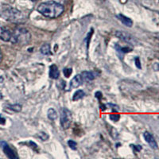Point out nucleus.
Masks as SVG:
<instances>
[{
    "label": "nucleus",
    "instance_id": "nucleus-27",
    "mask_svg": "<svg viewBox=\"0 0 159 159\" xmlns=\"http://www.w3.org/2000/svg\"><path fill=\"white\" fill-rule=\"evenodd\" d=\"M32 1H35V0H32Z\"/></svg>",
    "mask_w": 159,
    "mask_h": 159
},
{
    "label": "nucleus",
    "instance_id": "nucleus-7",
    "mask_svg": "<svg viewBox=\"0 0 159 159\" xmlns=\"http://www.w3.org/2000/svg\"><path fill=\"white\" fill-rule=\"evenodd\" d=\"M12 37V33L5 27L0 26V39L4 41H10Z\"/></svg>",
    "mask_w": 159,
    "mask_h": 159
},
{
    "label": "nucleus",
    "instance_id": "nucleus-26",
    "mask_svg": "<svg viewBox=\"0 0 159 159\" xmlns=\"http://www.w3.org/2000/svg\"><path fill=\"white\" fill-rule=\"evenodd\" d=\"M2 60H3V53H2V51L0 49V63L2 61Z\"/></svg>",
    "mask_w": 159,
    "mask_h": 159
},
{
    "label": "nucleus",
    "instance_id": "nucleus-23",
    "mask_svg": "<svg viewBox=\"0 0 159 159\" xmlns=\"http://www.w3.org/2000/svg\"><path fill=\"white\" fill-rule=\"evenodd\" d=\"M135 64H136V66H137L138 68H141V62H140V59L138 58V57H136L135 58Z\"/></svg>",
    "mask_w": 159,
    "mask_h": 159
},
{
    "label": "nucleus",
    "instance_id": "nucleus-16",
    "mask_svg": "<svg viewBox=\"0 0 159 159\" xmlns=\"http://www.w3.org/2000/svg\"><path fill=\"white\" fill-rule=\"evenodd\" d=\"M116 49L118 52H121V53H129L132 50V49H130L129 47H121V46L116 45Z\"/></svg>",
    "mask_w": 159,
    "mask_h": 159
},
{
    "label": "nucleus",
    "instance_id": "nucleus-10",
    "mask_svg": "<svg viewBox=\"0 0 159 159\" xmlns=\"http://www.w3.org/2000/svg\"><path fill=\"white\" fill-rule=\"evenodd\" d=\"M116 18L119 19V21L124 24L125 26H127V27H131L133 26V21L131 19L128 18V17L125 16L123 14H117L116 15Z\"/></svg>",
    "mask_w": 159,
    "mask_h": 159
},
{
    "label": "nucleus",
    "instance_id": "nucleus-4",
    "mask_svg": "<svg viewBox=\"0 0 159 159\" xmlns=\"http://www.w3.org/2000/svg\"><path fill=\"white\" fill-rule=\"evenodd\" d=\"M73 116L71 111L67 108H63L61 111V125L63 129H68L72 123Z\"/></svg>",
    "mask_w": 159,
    "mask_h": 159
},
{
    "label": "nucleus",
    "instance_id": "nucleus-22",
    "mask_svg": "<svg viewBox=\"0 0 159 159\" xmlns=\"http://www.w3.org/2000/svg\"><path fill=\"white\" fill-rule=\"evenodd\" d=\"M39 137H40L41 139H42L43 141L47 140L48 138H49V136L47 135V134H46L45 132H41L39 134Z\"/></svg>",
    "mask_w": 159,
    "mask_h": 159
},
{
    "label": "nucleus",
    "instance_id": "nucleus-9",
    "mask_svg": "<svg viewBox=\"0 0 159 159\" xmlns=\"http://www.w3.org/2000/svg\"><path fill=\"white\" fill-rule=\"evenodd\" d=\"M49 77L53 80H57L60 76V72L57 65H50L49 70Z\"/></svg>",
    "mask_w": 159,
    "mask_h": 159
},
{
    "label": "nucleus",
    "instance_id": "nucleus-24",
    "mask_svg": "<svg viewBox=\"0 0 159 159\" xmlns=\"http://www.w3.org/2000/svg\"><path fill=\"white\" fill-rule=\"evenodd\" d=\"M130 146H131V147H132V148L134 149L135 151H138H138H140L141 150H142V146H135V145H130Z\"/></svg>",
    "mask_w": 159,
    "mask_h": 159
},
{
    "label": "nucleus",
    "instance_id": "nucleus-13",
    "mask_svg": "<svg viewBox=\"0 0 159 159\" xmlns=\"http://www.w3.org/2000/svg\"><path fill=\"white\" fill-rule=\"evenodd\" d=\"M41 53L44 55H50L51 54V48L49 44H44L40 49Z\"/></svg>",
    "mask_w": 159,
    "mask_h": 159
},
{
    "label": "nucleus",
    "instance_id": "nucleus-5",
    "mask_svg": "<svg viewBox=\"0 0 159 159\" xmlns=\"http://www.w3.org/2000/svg\"><path fill=\"white\" fill-rule=\"evenodd\" d=\"M0 144H1V147L3 149V152L5 153L6 155L9 158L11 159L18 158V156H17V154H15V152L11 148V146H9L8 144L6 143V142H1Z\"/></svg>",
    "mask_w": 159,
    "mask_h": 159
},
{
    "label": "nucleus",
    "instance_id": "nucleus-19",
    "mask_svg": "<svg viewBox=\"0 0 159 159\" xmlns=\"http://www.w3.org/2000/svg\"><path fill=\"white\" fill-rule=\"evenodd\" d=\"M107 106H108V107H110V108H111V111H112L113 112H117V111H119V106L116 105V104L108 103V104H107Z\"/></svg>",
    "mask_w": 159,
    "mask_h": 159
},
{
    "label": "nucleus",
    "instance_id": "nucleus-21",
    "mask_svg": "<svg viewBox=\"0 0 159 159\" xmlns=\"http://www.w3.org/2000/svg\"><path fill=\"white\" fill-rule=\"evenodd\" d=\"M110 119L112 121L117 122L119 121V119H120V116L118 115V114H112V115H110Z\"/></svg>",
    "mask_w": 159,
    "mask_h": 159
},
{
    "label": "nucleus",
    "instance_id": "nucleus-8",
    "mask_svg": "<svg viewBox=\"0 0 159 159\" xmlns=\"http://www.w3.org/2000/svg\"><path fill=\"white\" fill-rule=\"evenodd\" d=\"M83 82H84V80H83L81 74L76 75L70 81V88H77L78 87H80L83 84Z\"/></svg>",
    "mask_w": 159,
    "mask_h": 159
},
{
    "label": "nucleus",
    "instance_id": "nucleus-12",
    "mask_svg": "<svg viewBox=\"0 0 159 159\" xmlns=\"http://www.w3.org/2000/svg\"><path fill=\"white\" fill-rule=\"evenodd\" d=\"M81 76L83 77L84 81H91L95 79L94 73L92 72H90V71H84L81 73Z\"/></svg>",
    "mask_w": 159,
    "mask_h": 159
},
{
    "label": "nucleus",
    "instance_id": "nucleus-2",
    "mask_svg": "<svg viewBox=\"0 0 159 159\" xmlns=\"http://www.w3.org/2000/svg\"><path fill=\"white\" fill-rule=\"evenodd\" d=\"M1 16L8 22L14 23H21L26 20L24 14L11 6H3L1 11Z\"/></svg>",
    "mask_w": 159,
    "mask_h": 159
},
{
    "label": "nucleus",
    "instance_id": "nucleus-18",
    "mask_svg": "<svg viewBox=\"0 0 159 159\" xmlns=\"http://www.w3.org/2000/svg\"><path fill=\"white\" fill-rule=\"evenodd\" d=\"M10 108L11 110H14V111H20L22 110V106L20 104H14V105H11Z\"/></svg>",
    "mask_w": 159,
    "mask_h": 159
},
{
    "label": "nucleus",
    "instance_id": "nucleus-25",
    "mask_svg": "<svg viewBox=\"0 0 159 159\" xmlns=\"http://www.w3.org/2000/svg\"><path fill=\"white\" fill-rule=\"evenodd\" d=\"M96 97L99 100H101V98H102V93H101L100 92H96Z\"/></svg>",
    "mask_w": 159,
    "mask_h": 159
},
{
    "label": "nucleus",
    "instance_id": "nucleus-17",
    "mask_svg": "<svg viewBox=\"0 0 159 159\" xmlns=\"http://www.w3.org/2000/svg\"><path fill=\"white\" fill-rule=\"evenodd\" d=\"M68 145L70 147L72 150H76V146H77V144L76 143L75 141L73 140H68Z\"/></svg>",
    "mask_w": 159,
    "mask_h": 159
},
{
    "label": "nucleus",
    "instance_id": "nucleus-20",
    "mask_svg": "<svg viewBox=\"0 0 159 159\" xmlns=\"http://www.w3.org/2000/svg\"><path fill=\"white\" fill-rule=\"evenodd\" d=\"M63 73H64V75L66 76V77H68V76H70V75L73 73V70H72V68H65L64 70H63Z\"/></svg>",
    "mask_w": 159,
    "mask_h": 159
},
{
    "label": "nucleus",
    "instance_id": "nucleus-1",
    "mask_svg": "<svg viewBox=\"0 0 159 159\" xmlns=\"http://www.w3.org/2000/svg\"><path fill=\"white\" fill-rule=\"evenodd\" d=\"M37 11L43 16L49 19H57L65 11L64 6L55 1H48L41 3Z\"/></svg>",
    "mask_w": 159,
    "mask_h": 159
},
{
    "label": "nucleus",
    "instance_id": "nucleus-14",
    "mask_svg": "<svg viewBox=\"0 0 159 159\" xmlns=\"http://www.w3.org/2000/svg\"><path fill=\"white\" fill-rule=\"evenodd\" d=\"M85 96V93L83 90H77L76 92L73 94V101H77V100H81Z\"/></svg>",
    "mask_w": 159,
    "mask_h": 159
},
{
    "label": "nucleus",
    "instance_id": "nucleus-11",
    "mask_svg": "<svg viewBox=\"0 0 159 159\" xmlns=\"http://www.w3.org/2000/svg\"><path fill=\"white\" fill-rule=\"evenodd\" d=\"M116 36L117 38H120V39H122L124 41H127V42H132V41L134 40V38L130 35L129 34L123 32V31H117L116 33Z\"/></svg>",
    "mask_w": 159,
    "mask_h": 159
},
{
    "label": "nucleus",
    "instance_id": "nucleus-15",
    "mask_svg": "<svg viewBox=\"0 0 159 159\" xmlns=\"http://www.w3.org/2000/svg\"><path fill=\"white\" fill-rule=\"evenodd\" d=\"M57 117H58V115L57 111L54 110L53 108H49L48 110V118L52 121H53L57 119Z\"/></svg>",
    "mask_w": 159,
    "mask_h": 159
},
{
    "label": "nucleus",
    "instance_id": "nucleus-3",
    "mask_svg": "<svg viewBox=\"0 0 159 159\" xmlns=\"http://www.w3.org/2000/svg\"><path fill=\"white\" fill-rule=\"evenodd\" d=\"M31 35L29 30L25 28H18L12 34L11 41L12 43L21 44V45H26L30 42Z\"/></svg>",
    "mask_w": 159,
    "mask_h": 159
},
{
    "label": "nucleus",
    "instance_id": "nucleus-6",
    "mask_svg": "<svg viewBox=\"0 0 159 159\" xmlns=\"http://www.w3.org/2000/svg\"><path fill=\"white\" fill-rule=\"evenodd\" d=\"M143 137H144L146 142L148 143L149 146H150L151 148L154 149V150L158 149V143H157L156 140H155V138H154V136L151 135L150 133L148 132V131L144 132V134H143Z\"/></svg>",
    "mask_w": 159,
    "mask_h": 159
}]
</instances>
